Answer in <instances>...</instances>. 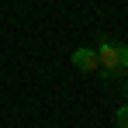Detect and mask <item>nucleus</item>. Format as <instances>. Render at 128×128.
I'll list each match as a JSON object with an SVG mask.
<instances>
[{"mask_svg":"<svg viewBox=\"0 0 128 128\" xmlns=\"http://www.w3.org/2000/svg\"><path fill=\"white\" fill-rule=\"evenodd\" d=\"M97 59H100V73L104 76H118V73H128V45L111 42V38H100L94 45Z\"/></svg>","mask_w":128,"mask_h":128,"instance_id":"nucleus-1","label":"nucleus"},{"mask_svg":"<svg viewBox=\"0 0 128 128\" xmlns=\"http://www.w3.org/2000/svg\"><path fill=\"white\" fill-rule=\"evenodd\" d=\"M125 97H128V86H125Z\"/></svg>","mask_w":128,"mask_h":128,"instance_id":"nucleus-4","label":"nucleus"},{"mask_svg":"<svg viewBox=\"0 0 128 128\" xmlns=\"http://www.w3.org/2000/svg\"><path fill=\"white\" fill-rule=\"evenodd\" d=\"M73 66H76L80 73H97V69H100V59H97V52L86 45V48H76V52H73Z\"/></svg>","mask_w":128,"mask_h":128,"instance_id":"nucleus-2","label":"nucleus"},{"mask_svg":"<svg viewBox=\"0 0 128 128\" xmlns=\"http://www.w3.org/2000/svg\"><path fill=\"white\" fill-rule=\"evenodd\" d=\"M114 125H118V128H128V104H121L118 111H114Z\"/></svg>","mask_w":128,"mask_h":128,"instance_id":"nucleus-3","label":"nucleus"}]
</instances>
